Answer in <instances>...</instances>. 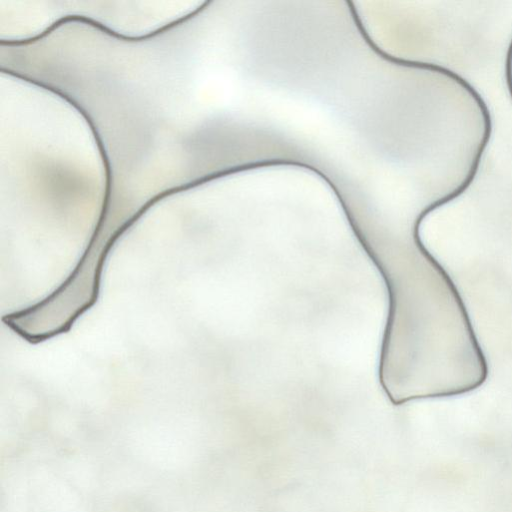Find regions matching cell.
I'll return each instance as SVG.
<instances>
[{
    "instance_id": "cell-1",
    "label": "cell",
    "mask_w": 512,
    "mask_h": 512,
    "mask_svg": "<svg viewBox=\"0 0 512 512\" xmlns=\"http://www.w3.org/2000/svg\"><path fill=\"white\" fill-rule=\"evenodd\" d=\"M504 76L506 87L512 100V38L505 55Z\"/></svg>"
}]
</instances>
